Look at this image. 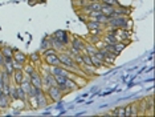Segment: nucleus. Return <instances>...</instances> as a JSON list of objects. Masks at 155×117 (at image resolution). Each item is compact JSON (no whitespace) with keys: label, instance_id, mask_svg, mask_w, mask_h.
<instances>
[{"label":"nucleus","instance_id":"6e6552de","mask_svg":"<svg viewBox=\"0 0 155 117\" xmlns=\"http://www.w3.org/2000/svg\"><path fill=\"white\" fill-rule=\"evenodd\" d=\"M139 115L138 102H130L125 106V117H135Z\"/></svg>","mask_w":155,"mask_h":117},{"label":"nucleus","instance_id":"39448f33","mask_svg":"<svg viewBox=\"0 0 155 117\" xmlns=\"http://www.w3.org/2000/svg\"><path fill=\"white\" fill-rule=\"evenodd\" d=\"M31 84L33 88H43V74H41L40 69H36L35 72L29 76Z\"/></svg>","mask_w":155,"mask_h":117},{"label":"nucleus","instance_id":"5701e85b","mask_svg":"<svg viewBox=\"0 0 155 117\" xmlns=\"http://www.w3.org/2000/svg\"><path fill=\"white\" fill-rule=\"evenodd\" d=\"M113 116L117 117H125V106H118L113 111Z\"/></svg>","mask_w":155,"mask_h":117},{"label":"nucleus","instance_id":"f3484780","mask_svg":"<svg viewBox=\"0 0 155 117\" xmlns=\"http://www.w3.org/2000/svg\"><path fill=\"white\" fill-rule=\"evenodd\" d=\"M2 55L3 57H12L13 55V47H9L7 44H2Z\"/></svg>","mask_w":155,"mask_h":117},{"label":"nucleus","instance_id":"dca6fc26","mask_svg":"<svg viewBox=\"0 0 155 117\" xmlns=\"http://www.w3.org/2000/svg\"><path fill=\"white\" fill-rule=\"evenodd\" d=\"M16 91H17V100L19 101H21L25 104V101H27V97H28V95H27V92L23 89L20 85H16Z\"/></svg>","mask_w":155,"mask_h":117},{"label":"nucleus","instance_id":"ddd939ff","mask_svg":"<svg viewBox=\"0 0 155 117\" xmlns=\"http://www.w3.org/2000/svg\"><path fill=\"white\" fill-rule=\"evenodd\" d=\"M20 87H21L23 89L27 92V95H35V88L32 87V84H31V80H29V77H28V76L24 77V80L21 81Z\"/></svg>","mask_w":155,"mask_h":117},{"label":"nucleus","instance_id":"f03ea898","mask_svg":"<svg viewBox=\"0 0 155 117\" xmlns=\"http://www.w3.org/2000/svg\"><path fill=\"white\" fill-rule=\"evenodd\" d=\"M45 93H47L48 98L51 102H54V101H60L62 97H64V95H62L61 89L57 87V85H52V87H49L48 89H45Z\"/></svg>","mask_w":155,"mask_h":117},{"label":"nucleus","instance_id":"a878e982","mask_svg":"<svg viewBox=\"0 0 155 117\" xmlns=\"http://www.w3.org/2000/svg\"><path fill=\"white\" fill-rule=\"evenodd\" d=\"M0 51H2V44H0Z\"/></svg>","mask_w":155,"mask_h":117},{"label":"nucleus","instance_id":"aec40b11","mask_svg":"<svg viewBox=\"0 0 155 117\" xmlns=\"http://www.w3.org/2000/svg\"><path fill=\"white\" fill-rule=\"evenodd\" d=\"M101 40H102V36H97V35H90L89 33V36L86 37V41L90 43V44H93V45H97Z\"/></svg>","mask_w":155,"mask_h":117},{"label":"nucleus","instance_id":"20e7f679","mask_svg":"<svg viewBox=\"0 0 155 117\" xmlns=\"http://www.w3.org/2000/svg\"><path fill=\"white\" fill-rule=\"evenodd\" d=\"M61 92H62V95H68V93H70V92H74V91H77V89H80V87L77 85V83L74 80L72 79V77H68V80H66V83L62 85L61 88Z\"/></svg>","mask_w":155,"mask_h":117},{"label":"nucleus","instance_id":"4468645a","mask_svg":"<svg viewBox=\"0 0 155 117\" xmlns=\"http://www.w3.org/2000/svg\"><path fill=\"white\" fill-rule=\"evenodd\" d=\"M28 61L32 63L35 67H37L38 64H41V61H43V59H41V52L40 51L32 52L29 56H28Z\"/></svg>","mask_w":155,"mask_h":117},{"label":"nucleus","instance_id":"a211bd4d","mask_svg":"<svg viewBox=\"0 0 155 117\" xmlns=\"http://www.w3.org/2000/svg\"><path fill=\"white\" fill-rule=\"evenodd\" d=\"M36 69H37L36 67H35L32 63H29V61H28V63H25V64H24V67H23L24 74H25V76H28V77H29L31 74H32V73H33V72H35V71H36Z\"/></svg>","mask_w":155,"mask_h":117},{"label":"nucleus","instance_id":"1a4fd4ad","mask_svg":"<svg viewBox=\"0 0 155 117\" xmlns=\"http://www.w3.org/2000/svg\"><path fill=\"white\" fill-rule=\"evenodd\" d=\"M24 77H25V74H24V71L23 69H15V71H13V73L11 74L12 84L20 85V84H21V81L24 80Z\"/></svg>","mask_w":155,"mask_h":117},{"label":"nucleus","instance_id":"2eb2a0df","mask_svg":"<svg viewBox=\"0 0 155 117\" xmlns=\"http://www.w3.org/2000/svg\"><path fill=\"white\" fill-rule=\"evenodd\" d=\"M101 3H102V2H101ZM101 12L104 13L105 16H107L109 19H110V17H114V7H113V5H109V4H105V3H102Z\"/></svg>","mask_w":155,"mask_h":117},{"label":"nucleus","instance_id":"f257e3e1","mask_svg":"<svg viewBox=\"0 0 155 117\" xmlns=\"http://www.w3.org/2000/svg\"><path fill=\"white\" fill-rule=\"evenodd\" d=\"M41 59H43V63L48 67L60 65L58 52H56L53 48H48V49H45V51L41 52Z\"/></svg>","mask_w":155,"mask_h":117},{"label":"nucleus","instance_id":"f8f14e48","mask_svg":"<svg viewBox=\"0 0 155 117\" xmlns=\"http://www.w3.org/2000/svg\"><path fill=\"white\" fill-rule=\"evenodd\" d=\"M49 41H51V47L54 49L56 52H62V51H66V48L68 47H65L64 44H62V43H60L58 40H56V39L52 36H49Z\"/></svg>","mask_w":155,"mask_h":117},{"label":"nucleus","instance_id":"9d476101","mask_svg":"<svg viewBox=\"0 0 155 117\" xmlns=\"http://www.w3.org/2000/svg\"><path fill=\"white\" fill-rule=\"evenodd\" d=\"M12 59L15 60V61H17V63H20V64H25V63H28V56L25 55L24 52H21V51H19V49H16V48H13V55H12Z\"/></svg>","mask_w":155,"mask_h":117},{"label":"nucleus","instance_id":"7ed1b4c3","mask_svg":"<svg viewBox=\"0 0 155 117\" xmlns=\"http://www.w3.org/2000/svg\"><path fill=\"white\" fill-rule=\"evenodd\" d=\"M52 36H53L56 40H58L60 43H62V44L65 45V47H69L70 44V39H72V36H70V33L68 31L65 29H58L52 33Z\"/></svg>","mask_w":155,"mask_h":117},{"label":"nucleus","instance_id":"6ab92c4d","mask_svg":"<svg viewBox=\"0 0 155 117\" xmlns=\"http://www.w3.org/2000/svg\"><path fill=\"white\" fill-rule=\"evenodd\" d=\"M54 80H56V85H57L58 88H61L62 85L66 83L68 76H65V74H57V76H54Z\"/></svg>","mask_w":155,"mask_h":117},{"label":"nucleus","instance_id":"423d86ee","mask_svg":"<svg viewBox=\"0 0 155 117\" xmlns=\"http://www.w3.org/2000/svg\"><path fill=\"white\" fill-rule=\"evenodd\" d=\"M11 97L9 95H7L3 92V88H0V112H4L11 106Z\"/></svg>","mask_w":155,"mask_h":117},{"label":"nucleus","instance_id":"412c9836","mask_svg":"<svg viewBox=\"0 0 155 117\" xmlns=\"http://www.w3.org/2000/svg\"><path fill=\"white\" fill-rule=\"evenodd\" d=\"M48 48H52L51 47V41H49V36H45L43 40H41V44H40V52L45 51Z\"/></svg>","mask_w":155,"mask_h":117},{"label":"nucleus","instance_id":"b1692460","mask_svg":"<svg viewBox=\"0 0 155 117\" xmlns=\"http://www.w3.org/2000/svg\"><path fill=\"white\" fill-rule=\"evenodd\" d=\"M81 59H82V64H85V65H93V64H91V57L87 53H85V52L81 53Z\"/></svg>","mask_w":155,"mask_h":117},{"label":"nucleus","instance_id":"9b49d317","mask_svg":"<svg viewBox=\"0 0 155 117\" xmlns=\"http://www.w3.org/2000/svg\"><path fill=\"white\" fill-rule=\"evenodd\" d=\"M131 13V8L129 7H123L121 4L114 7V16H130Z\"/></svg>","mask_w":155,"mask_h":117},{"label":"nucleus","instance_id":"0eeeda50","mask_svg":"<svg viewBox=\"0 0 155 117\" xmlns=\"http://www.w3.org/2000/svg\"><path fill=\"white\" fill-rule=\"evenodd\" d=\"M85 40H84L82 37H80V36H73L72 39H70V44H69V47H72V48H74L77 49L78 52L82 53L84 52V48H85Z\"/></svg>","mask_w":155,"mask_h":117},{"label":"nucleus","instance_id":"393cba45","mask_svg":"<svg viewBox=\"0 0 155 117\" xmlns=\"http://www.w3.org/2000/svg\"><path fill=\"white\" fill-rule=\"evenodd\" d=\"M3 63H4V57H3L2 52H0V67H2V65H3Z\"/></svg>","mask_w":155,"mask_h":117},{"label":"nucleus","instance_id":"4be33fe9","mask_svg":"<svg viewBox=\"0 0 155 117\" xmlns=\"http://www.w3.org/2000/svg\"><path fill=\"white\" fill-rule=\"evenodd\" d=\"M126 45H127V44H126L125 41H117V43H115V44H114V48H115V53H117V56L121 55V52L126 48Z\"/></svg>","mask_w":155,"mask_h":117}]
</instances>
